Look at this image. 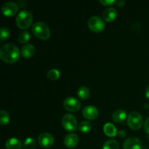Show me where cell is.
<instances>
[{"mask_svg": "<svg viewBox=\"0 0 149 149\" xmlns=\"http://www.w3.org/2000/svg\"><path fill=\"white\" fill-rule=\"evenodd\" d=\"M148 107H149V105H148Z\"/></svg>", "mask_w": 149, "mask_h": 149, "instance_id": "f546056e", "label": "cell"}, {"mask_svg": "<svg viewBox=\"0 0 149 149\" xmlns=\"http://www.w3.org/2000/svg\"><path fill=\"white\" fill-rule=\"evenodd\" d=\"M88 27L95 33H100L105 29V23L101 17L98 16H93L88 20Z\"/></svg>", "mask_w": 149, "mask_h": 149, "instance_id": "5b68a950", "label": "cell"}, {"mask_svg": "<svg viewBox=\"0 0 149 149\" xmlns=\"http://www.w3.org/2000/svg\"><path fill=\"white\" fill-rule=\"evenodd\" d=\"M90 91L87 87H80L77 90V95L79 98H81V100H87L89 97H90Z\"/></svg>", "mask_w": 149, "mask_h": 149, "instance_id": "ac0fdd59", "label": "cell"}, {"mask_svg": "<svg viewBox=\"0 0 149 149\" xmlns=\"http://www.w3.org/2000/svg\"><path fill=\"white\" fill-rule=\"evenodd\" d=\"M16 25L20 29H27L31 26L33 22V16L30 12L22 10L16 17Z\"/></svg>", "mask_w": 149, "mask_h": 149, "instance_id": "3957f363", "label": "cell"}, {"mask_svg": "<svg viewBox=\"0 0 149 149\" xmlns=\"http://www.w3.org/2000/svg\"><path fill=\"white\" fill-rule=\"evenodd\" d=\"M127 118V113L125 110L118 109L116 110L112 114V119L116 123H122Z\"/></svg>", "mask_w": 149, "mask_h": 149, "instance_id": "e0dca14e", "label": "cell"}, {"mask_svg": "<svg viewBox=\"0 0 149 149\" xmlns=\"http://www.w3.org/2000/svg\"><path fill=\"white\" fill-rule=\"evenodd\" d=\"M36 143L35 140L32 138H26L23 143V147L25 149H34L36 147Z\"/></svg>", "mask_w": 149, "mask_h": 149, "instance_id": "603a6c76", "label": "cell"}, {"mask_svg": "<svg viewBox=\"0 0 149 149\" xmlns=\"http://www.w3.org/2000/svg\"><path fill=\"white\" fill-rule=\"evenodd\" d=\"M98 114V110L97 108L93 106H86L82 110L83 116L88 120H95L97 118Z\"/></svg>", "mask_w": 149, "mask_h": 149, "instance_id": "30bf717a", "label": "cell"}, {"mask_svg": "<svg viewBox=\"0 0 149 149\" xmlns=\"http://www.w3.org/2000/svg\"><path fill=\"white\" fill-rule=\"evenodd\" d=\"M5 148L6 149H21L22 143L17 138H9L5 143Z\"/></svg>", "mask_w": 149, "mask_h": 149, "instance_id": "9a60e30c", "label": "cell"}, {"mask_svg": "<svg viewBox=\"0 0 149 149\" xmlns=\"http://www.w3.org/2000/svg\"><path fill=\"white\" fill-rule=\"evenodd\" d=\"M18 5L13 1L6 2L5 4H3L2 8H1L3 15L7 17H13V16L15 15L18 12Z\"/></svg>", "mask_w": 149, "mask_h": 149, "instance_id": "ba28073f", "label": "cell"}, {"mask_svg": "<svg viewBox=\"0 0 149 149\" xmlns=\"http://www.w3.org/2000/svg\"><path fill=\"white\" fill-rule=\"evenodd\" d=\"M116 16H117V12H116V9L113 7H109L103 11V17L105 21L108 22V23L113 21L116 19Z\"/></svg>", "mask_w": 149, "mask_h": 149, "instance_id": "4fadbf2b", "label": "cell"}, {"mask_svg": "<svg viewBox=\"0 0 149 149\" xmlns=\"http://www.w3.org/2000/svg\"><path fill=\"white\" fill-rule=\"evenodd\" d=\"M10 36V31L7 28L2 27L0 30V40L1 42H3L6 39H8Z\"/></svg>", "mask_w": 149, "mask_h": 149, "instance_id": "d4e9b609", "label": "cell"}, {"mask_svg": "<svg viewBox=\"0 0 149 149\" xmlns=\"http://www.w3.org/2000/svg\"><path fill=\"white\" fill-rule=\"evenodd\" d=\"M143 124L142 116L137 111H132L127 116V125L132 130H138Z\"/></svg>", "mask_w": 149, "mask_h": 149, "instance_id": "277c9868", "label": "cell"}, {"mask_svg": "<svg viewBox=\"0 0 149 149\" xmlns=\"http://www.w3.org/2000/svg\"><path fill=\"white\" fill-rule=\"evenodd\" d=\"M32 33L41 40H47L50 36V29L44 22H37L32 26Z\"/></svg>", "mask_w": 149, "mask_h": 149, "instance_id": "7a4b0ae2", "label": "cell"}, {"mask_svg": "<svg viewBox=\"0 0 149 149\" xmlns=\"http://www.w3.org/2000/svg\"><path fill=\"white\" fill-rule=\"evenodd\" d=\"M100 2L103 4V6H109L113 4L116 1L114 0H100Z\"/></svg>", "mask_w": 149, "mask_h": 149, "instance_id": "484cf974", "label": "cell"}, {"mask_svg": "<svg viewBox=\"0 0 149 149\" xmlns=\"http://www.w3.org/2000/svg\"><path fill=\"white\" fill-rule=\"evenodd\" d=\"M20 52L17 47L13 44H6L0 49V58L4 63L13 64L17 62L20 56Z\"/></svg>", "mask_w": 149, "mask_h": 149, "instance_id": "6da1fadb", "label": "cell"}, {"mask_svg": "<svg viewBox=\"0 0 149 149\" xmlns=\"http://www.w3.org/2000/svg\"><path fill=\"white\" fill-rule=\"evenodd\" d=\"M10 115L4 110L0 111V124L1 125H6L10 122Z\"/></svg>", "mask_w": 149, "mask_h": 149, "instance_id": "7402d4cb", "label": "cell"}, {"mask_svg": "<svg viewBox=\"0 0 149 149\" xmlns=\"http://www.w3.org/2000/svg\"><path fill=\"white\" fill-rule=\"evenodd\" d=\"M103 132L106 136L110 137V138H113L117 135V130H116V127L110 122L105 124L103 126Z\"/></svg>", "mask_w": 149, "mask_h": 149, "instance_id": "2e32d148", "label": "cell"}, {"mask_svg": "<svg viewBox=\"0 0 149 149\" xmlns=\"http://www.w3.org/2000/svg\"><path fill=\"white\" fill-rule=\"evenodd\" d=\"M47 76L50 80H56L61 76V72L58 69L53 68V69H50L48 71Z\"/></svg>", "mask_w": 149, "mask_h": 149, "instance_id": "cb8c5ba5", "label": "cell"}, {"mask_svg": "<svg viewBox=\"0 0 149 149\" xmlns=\"http://www.w3.org/2000/svg\"><path fill=\"white\" fill-rule=\"evenodd\" d=\"M31 39V33L28 31H23L17 36L19 42L20 44H26Z\"/></svg>", "mask_w": 149, "mask_h": 149, "instance_id": "ffe728a7", "label": "cell"}, {"mask_svg": "<svg viewBox=\"0 0 149 149\" xmlns=\"http://www.w3.org/2000/svg\"><path fill=\"white\" fill-rule=\"evenodd\" d=\"M144 130L149 135V117L147 118L144 122Z\"/></svg>", "mask_w": 149, "mask_h": 149, "instance_id": "4316f807", "label": "cell"}, {"mask_svg": "<svg viewBox=\"0 0 149 149\" xmlns=\"http://www.w3.org/2000/svg\"><path fill=\"white\" fill-rule=\"evenodd\" d=\"M115 3H116V5L119 7H123L125 4V1L124 0H118Z\"/></svg>", "mask_w": 149, "mask_h": 149, "instance_id": "83f0119b", "label": "cell"}, {"mask_svg": "<svg viewBox=\"0 0 149 149\" xmlns=\"http://www.w3.org/2000/svg\"><path fill=\"white\" fill-rule=\"evenodd\" d=\"M35 51V47L31 44H26V45L22 47L20 53H21L22 56L24 57L25 58H30L34 55Z\"/></svg>", "mask_w": 149, "mask_h": 149, "instance_id": "5bb4252c", "label": "cell"}, {"mask_svg": "<svg viewBox=\"0 0 149 149\" xmlns=\"http://www.w3.org/2000/svg\"><path fill=\"white\" fill-rule=\"evenodd\" d=\"M103 149H119V144L115 140H109L104 143Z\"/></svg>", "mask_w": 149, "mask_h": 149, "instance_id": "44dd1931", "label": "cell"}, {"mask_svg": "<svg viewBox=\"0 0 149 149\" xmlns=\"http://www.w3.org/2000/svg\"><path fill=\"white\" fill-rule=\"evenodd\" d=\"M81 103L74 97H68L64 100L63 107L66 111L70 112H77L81 109Z\"/></svg>", "mask_w": 149, "mask_h": 149, "instance_id": "52a82bcc", "label": "cell"}, {"mask_svg": "<svg viewBox=\"0 0 149 149\" xmlns=\"http://www.w3.org/2000/svg\"><path fill=\"white\" fill-rule=\"evenodd\" d=\"M63 127L67 131H74L77 128V119L74 115L71 113H66L63 116L62 119Z\"/></svg>", "mask_w": 149, "mask_h": 149, "instance_id": "8992f818", "label": "cell"}, {"mask_svg": "<svg viewBox=\"0 0 149 149\" xmlns=\"http://www.w3.org/2000/svg\"><path fill=\"white\" fill-rule=\"evenodd\" d=\"M146 97H147V99H149V87H148L146 90Z\"/></svg>", "mask_w": 149, "mask_h": 149, "instance_id": "f1b7e54d", "label": "cell"}, {"mask_svg": "<svg viewBox=\"0 0 149 149\" xmlns=\"http://www.w3.org/2000/svg\"><path fill=\"white\" fill-rule=\"evenodd\" d=\"M79 143V137L77 134L71 133L65 136L64 139V145L68 148H73L77 146Z\"/></svg>", "mask_w": 149, "mask_h": 149, "instance_id": "7c38bea8", "label": "cell"}, {"mask_svg": "<svg viewBox=\"0 0 149 149\" xmlns=\"http://www.w3.org/2000/svg\"><path fill=\"white\" fill-rule=\"evenodd\" d=\"M124 149H141L142 143L136 137H130L125 140L123 143Z\"/></svg>", "mask_w": 149, "mask_h": 149, "instance_id": "8fae6325", "label": "cell"}, {"mask_svg": "<svg viewBox=\"0 0 149 149\" xmlns=\"http://www.w3.org/2000/svg\"><path fill=\"white\" fill-rule=\"evenodd\" d=\"M54 137L48 132H43L39 135L38 138V142L39 144L45 148H49L53 146L54 144Z\"/></svg>", "mask_w": 149, "mask_h": 149, "instance_id": "9c48e42d", "label": "cell"}, {"mask_svg": "<svg viewBox=\"0 0 149 149\" xmlns=\"http://www.w3.org/2000/svg\"><path fill=\"white\" fill-rule=\"evenodd\" d=\"M92 129H93V125L89 121H82L79 125V131L81 132H84V133L89 132L92 130Z\"/></svg>", "mask_w": 149, "mask_h": 149, "instance_id": "d6986e66", "label": "cell"}]
</instances>
